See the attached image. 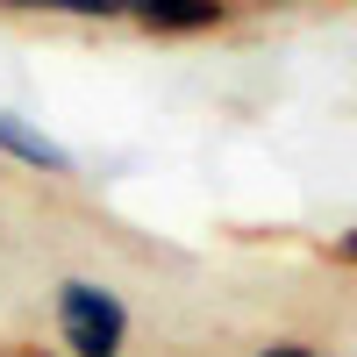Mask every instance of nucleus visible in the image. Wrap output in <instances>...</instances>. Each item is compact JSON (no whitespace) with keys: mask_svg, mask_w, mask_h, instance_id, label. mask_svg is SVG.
Listing matches in <instances>:
<instances>
[{"mask_svg":"<svg viewBox=\"0 0 357 357\" xmlns=\"http://www.w3.org/2000/svg\"><path fill=\"white\" fill-rule=\"evenodd\" d=\"M50 314H57L65 357H122L129 350V307H122V293L100 286V279H65L50 293Z\"/></svg>","mask_w":357,"mask_h":357,"instance_id":"f257e3e1","label":"nucleus"},{"mask_svg":"<svg viewBox=\"0 0 357 357\" xmlns=\"http://www.w3.org/2000/svg\"><path fill=\"white\" fill-rule=\"evenodd\" d=\"M0 158H15L29 172H50V178H72L79 172V158L65 151V143H50L43 129H29L22 114H8V107H0Z\"/></svg>","mask_w":357,"mask_h":357,"instance_id":"f03ea898","label":"nucleus"},{"mask_svg":"<svg viewBox=\"0 0 357 357\" xmlns=\"http://www.w3.org/2000/svg\"><path fill=\"white\" fill-rule=\"evenodd\" d=\"M129 22L158 29V36H193V29H215L229 22V0H136Z\"/></svg>","mask_w":357,"mask_h":357,"instance_id":"7ed1b4c3","label":"nucleus"},{"mask_svg":"<svg viewBox=\"0 0 357 357\" xmlns=\"http://www.w3.org/2000/svg\"><path fill=\"white\" fill-rule=\"evenodd\" d=\"M15 15H79V22H129L136 0H0Z\"/></svg>","mask_w":357,"mask_h":357,"instance_id":"20e7f679","label":"nucleus"},{"mask_svg":"<svg viewBox=\"0 0 357 357\" xmlns=\"http://www.w3.org/2000/svg\"><path fill=\"white\" fill-rule=\"evenodd\" d=\"M250 357H336V350H321V343H301V336H272V343H257Z\"/></svg>","mask_w":357,"mask_h":357,"instance_id":"39448f33","label":"nucleus"},{"mask_svg":"<svg viewBox=\"0 0 357 357\" xmlns=\"http://www.w3.org/2000/svg\"><path fill=\"white\" fill-rule=\"evenodd\" d=\"M329 250H336V257H343V264H357V222H350V229H343V236H329Z\"/></svg>","mask_w":357,"mask_h":357,"instance_id":"423d86ee","label":"nucleus"},{"mask_svg":"<svg viewBox=\"0 0 357 357\" xmlns=\"http://www.w3.org/2000/svg\"><path fill=\"white\" fill-rule=\"evenodd\" d=\"M22 357H57V350H22Z\"/></svg>","mask_w":357,"mask_h":357,"instance_id":"0eeeda50","label":"nucleus"}]
</instances>
